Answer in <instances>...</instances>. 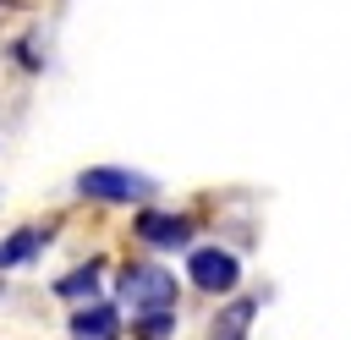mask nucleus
I'll return each mask as SVG.
<instances>
[{
    "mask_svg": "<svg viewBox=\"0 0 351 340\" xmlns=\"http://www.w3.org/2000/svg\"><path fill=\"white\" fill-rule=\"evenodd\" d=\"M49 241V230L44 225H22V230H11L5 241H0V269H16V263H27L38 247Z\"/></svg>",
    "mask_w": 351,
    "mask_h": 340,
    "instance_id": "obj_6",
    "label": "nucleus"
},
{
    "mask_svg": "<svg viewBox=\"0 0 351 340\" xmlns=\"http://www.w3.org/2000/svg\"><path fill=\"white\" fill-rule=\"evenodd\" d=\"M252 313H258V296H236L230 307H219V318H214V340H247Z\"/></svg>",
    "mask_w": 351,
    "mask_h": 340,
    "instance_id": "obj_7",
    "label": "nucleus"
},
{
    "mask_svg": "<svg viewBox=\"0 0 351 340\" xmlns=\"http://www.w3.org/2000/svg\"><path fill=\"white\" fill-rule=\"evenodd\" d=\"M186 274H192L197 291H236L241 263H236V252H225V247H192V252H186Z\"/></svg>",
    "mask_w": 351,
    "mask_h": 340,
    "instance_id": "obj_3",
    "label": "nucleus"
},
{
    "mask_svg": "<svg viewBox=\"0 0 351 340\" xmlns=\"http://www.w3.org/2000/svg\"><path fill=\"white\" fill-rule=\"evenodd\" d=\"M176 296H181L176 274H165V269H154V263H132V269L121 274V302H126V307H137V313L176 307Z\"/></svg>",
    "mask_w": 351,
    "mask_h": 340,
    "instance_id": "obj_2",
    "label": "nucleus"
},
{
    "mask_svg": "<svg viewBox=\"0 0 351 340\" xmlns=\"http://www.w3.org/2000/svg\"><path fill=\"white\" fill-rule=\"evenodd\" d=\"M176 329V307H154V313H143V324H137V340H165Z\"/></svg>",
    "mask_w": 351,
    "mask_h": 340,
    "instance_id": "obj_9",
    "label": "nucleus"
},
{
    "mask_svg": "<svg viewBox=\"0 0 351 340\" xmlns=\"http://www.w3.org/2000/svg\"><path fill=\"white\" fill-rule=\"evenodd\" d=\"M77 192L99 197V203H148L159 192V181L143 175V170H121V165H88L77 175Z\"/></svg>",
    "mask_w": 351,
    "mask_h": 340,
    "instance_id": "obj_1",
    "label": "nucleus"
},
{
    "mask_svg": "<svg viewBox=\"0 0 351 340\" xmlns=\"http://www.w3.org/2000/svg\"><path fill=\"white\" fill-rule=\"evenodd\" d=\"M71 340H115L121 335V313L110 307V302H88V307H77L71 313Z\"/></svg>",
    "mask_w": 351,
    "mask_h": 340,
    "instance_id": "obj_5",
    "label": "nucleus"
},
{
    "mask_svg": "<svg viewBox=\"0 0 351 340\" xmlns=\"http://www.w3.org/2000/svg\"><path fill=\"white\" fill-rule=\"evenodd\" d=\"M99 269H104V263H99V258H88L82 269L60 274V280H55V296H66V302H82V296H88V302H93V291H99Z\"/></svg>",
    "mask_w": 351,
    "mask_h": 340,
    "instance_id": "obj_8",
    "label": "nucleus"
},
{
    "mask_svg": "<svg viewBox=\"0 0 351 340\" xmlns=\"http://www.w3.org/2000/svg\"><path fill=\"white\" fill-rule=\"evenodd\" d=\"M132 230H137V241L165 247V252H176V247H186V241H192V225H186V219H176V214H154V208H143Z\"/></svg>",
    "mask_w": 351,
    "mask_h": 340,
    "instance_id": "obj_4",
    "label": "nucleus"
}]
</instances>
